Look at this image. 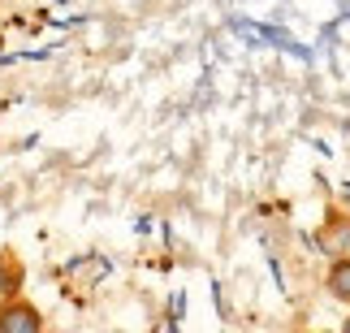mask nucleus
I'll return each mask as SVG.
<instances>
[{"label":"nucleus","mask_w":350,"mask_h":333,"mask_svg":"<svg viewBox=\"0 0 350 333\" xmlns=\"http://www.w3.org/2000/svg\"><path fill=\"white\" fill-rule=\"evenodd\" d=\"M39 329H44V316H39L35 303H26L18 295L0 303V333H39Z\"/></svg>","instance_id":"1"},{"label":"nucleus","mask_w":350,"mask_h":333,"mask_svg":"<svg viewBox=\"0 0 350 333\" xmlns=\"http://www.w3.org/2000/svg\"><path fill=\"white\" fill-rule=\"evenodd\" d=\"M329 295L350 303V256H338L329 264Z\"/></svg>","instance_id":"3"},{"label":"nucleus","mask_w":350,"mask_h":333,"mask_svg":"<svg viewBox=\"0 0 350 333\" xmlns=\"http://www.w3.org/2000/svg\"><path fill=\"white\" fill-rule=\"evenodd\" d=\"M320 247H325L329 256H333V251L342 256V251L350 247V221H346V217H333L325 230H320Z\"/></svg>","instance_id":"2"},{"label":"nucleus","mask_w":350,"mask_h":333,"mask_svg":"<svg viewBox=\"0 0 350 333\" xmlns=\"http://www.w3.org/2000/svg\"><path fill=\"white\" fill-rule=\"evenodd\" d=\"M22 290V269L13 256H0V303H9Z\"/></svg>","instance_id":"4"},{"label":"nucleus","mask_w":350,"mask_h":333,"mask_svg":"<svg viewBox=\"0 0 350 333\" xmlns=\"http://www.w3.org/2000/svg\"><path fill=\"white\" fill-rule=\"evenodd\" d=\"M342 329H346V333H350V316H346V321H342Z\"/></svg>","instance_id":"5"}]
</instances>
